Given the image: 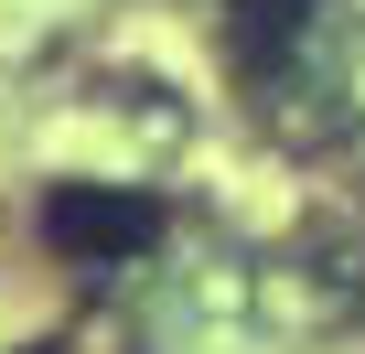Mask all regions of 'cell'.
<instances>
[{
  "mask_svg": "<svg viewBox=\"0 0 365 354\" xmlns=\"http://www.w3.org/2000/svg\"><path fill=\"white\" fill-rule=\"evenodd\" d=\"M43 247L65 269H129L161 247V194L140 183H54L43 194Z\"/></svg>",
  "mask_w": 365,
  "mask_h": 354,
  "instance_id": "obj_1",
  "label": "cell"
},
{
  "mask_svg": "<svg viewBox=\"0 0 365 354\" xmlns=\"http://www.w3.org/2000/svg\"><path fill=\"white\" fill-rule=\"evenodd\" d=\"M322 11V0H237V22H226V43H237V65L247 76H269L279 65V43H301V22Z\"/></svg>",
  "mask_w": 365,
  "mask_h": 354,
  "instance_id": "obj_2",
  "label": "cell"
}]
</instances>
